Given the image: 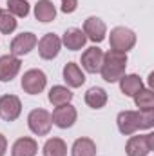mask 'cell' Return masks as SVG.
<instances>
[{"label":"cell","mask_w":154,"mask_h":156,"mask_svg":"<svg viewBox=\"0 0 154 156\" xmlns=\"http://www.w3.org/2000/svg\"><path fill=\"white\" fill-rule=\"evenodd\" d=\"M118 131L123 136H132L136 131H145L154 127V109H145V111H121L118 118Z\"/></svg>","instance_id":"cell-1"},{"label":"cell","mask_w":154,"mask_h":156,"mask_svg":"<svg viewBox=\"0 0 154 156\" xmlns=\"http://www.w3.org/2000/svg\"><path fill=\"white\" fill-rule=\"evenodd\" d=\"M127 69V53H120L109 49L107 53H103V62L100 67V75L105 82L114 83L125 75Z\"/></svg>","instance_id":"cell-2"},{"label":"cell","mask_w":154,"mask_h":156,"mask_svg":"<svg viewBox=\"0 0 154 156\" xmlns=\"http://www.w3.org/2000/svg\"><path fill=\"white\" fill-rule=\"evenodd\" d=\"M109 44L113 51H120V53H129L134 45H136V33L129 27L118 26L114 29H111L109 35Z\"/></svg>","instance_id":"cell-3"},{"label":"cell","mask_w":154,"mask_h":156,"mask_svg":"<svg viewBox=\"0 0 154 156\" xmlns=\"http://www.w3.org/2000/svg\"><path fill=\"white\" fill-rule=\"evenodd\" d=\"M154 149V134H140V136H131L127 145H125V154L127 156H149Z\"/></svg>","instance_id":"cell-4"},{"label":"cell","mask_w":154,"mask_h":156,"mask_svg":"<svg viewBox=\"0 0 154 156\" xmlns=\"http://www.w3.org/2000/svg\"><path fill=\"white\" fill-rule=\"evenodd\" d=\"M27 125L31 129L33 134L37 136H45L49 134L51 127H53V120H51V113L45 109H33L27 116Z\"/></svg>","instance_id":"cell-5"},{"label":"cell","mask_w":154,"mask_h":156,"mask_svg":"<svg viewBox=\"0 0 154 156\" xmlns=\"http://www.w3.org/2000/svg\"><path fill=\"white\" fill-rule=\"evenodd\" d=\"M20 85L27 94H40L47 85V76L42 69H29L24 73Z\"/></svg>","instance_id":"cell-6"},{"label":"cell","mask_w":154,"mask_h":156,"mask_svg":"<svg viewBox=\"0 0 154 156\" xmlns=\"http://www.w3.org/2000/svg\"><path fill=\"white\" fill-rule=\"evenodd\" d=\"M38 44V38L35 33H20L16 35L15 38L11 40V45H9V53L13 56H24L27 53H31Z\"/></svg>","instance_id":"cell-7"},{"label":"cell","mask_w":154,"mask_h":156,"mask_svg":"<svg viewBox=\"0 0 154 156\" xmlns=\"http://www.w3.org/2000/svg\"><path fill=\"white\" fill-rule=\"evenodd\" d=\"M76 118H78L76 107L71 105V104H64V105L54 107V111H53V115H51L53 123H54L56 127H60V129H69V127H73L75 122H76Z\"/></svg>","instance_id":"cell-8"},{"label":"cell","mask_w":154,"mask_h":156,"mask_svg":"<svg viewBox=\"0 0 154 156\" xmlns=\"http://www.w3.org/2000/svg\"><path fill=\"white\" fill-rule=\"evenodd\" d=\"M22 113V102L16 94L0 96V116L5 122H15Z\"/></svg>","instance_id":"cell-9"},{"label":"cell","mask_w":154,"mask_h":156,"mask_svg":"<svg viewBox=\"0 0 154 156\" xmlns=\"http://www.w3.org/2000/svg\"><path fill=\"white\" fill-rule=\"evenodd\" d=\"M82 31H83V35L87 37V40H91V42H94V44H100V42L105 40L107 26H105V22H103L102 18H98V16H89V18H85Z\"/></svg>","instance_id":"cell-10"},{"label":"cell","mask_w":154,"mask_h":156,"mask_svg":"<svg viewBox=\"0 0 154 156\" xmlns=\"http://www.w3.org/2000/svg\"><path fill=\"white\" fill-rule=\"evenodd\" d=\"M37 45H38L40 58H44V60H53V58L58 56V53H60V49H62V40L58 38L54 33H47V35H44V37L38 40Z\"/></svg>","instance_id":"cell-11"},{"label":"cell","mask_w":154,"mask_h":156,"mask_svg":"<svg viewBox=\"0 0 154 156\" xmlns=\"http://www.w3.org/2000/svg\"><path fill=\"white\" fill-rule=\"evenodd\" d=\"M102 62H103V51L96 45H93V47H89L82 53V67L91 75L100 73Z\"/></svg>","instance_id":"cell-12"},{"label":"cell","mask_w":154,"mask_h":156,"mask_svg":"<svg viewBox=\"0 0 154 156\" xmlns=\"http://www.w3.org/2000/svg\"><path fill=\"white\" fill-rule=\"evenodd\" d=\"M22 62L18 56L9 55H2L0 56V82H11L13 78L20 73Z\"/></svg>","instance_id":"cell-13"},{"label":"cell","mask_w":154,"mask_h":156,"mask_svg":"<svg viewBox=\"0 0 154 156\" xmlns=\"http://www.w3.org/2000/svg\"><path fill=\"white\" fill-rule=\"evenodd\" d=\"M37 153H38V144L29 136L18 138L11 147V156H37Z\"/></svg>","instance_id":"cell-14"},{"label":"cell","mask_w":154,"mask_h":156,"mask_svg":"<svg viewBox=\"0 0 154 156\" xmlns=\"http://www.w3.org/2000/svg\"><path fill=\"white\" fill-rule=\"evenodd\" d=\"M62 75H64V80L69 87H82L85 83V75L80 69V66L75 64V62L65 64L64 69H62Z\"/></svg>","instance_id":"cell-15"},{"label":"cell","mask_w":154,"mask_h":156,"mask_svg":"<svg viewBox=\"0 0 154 156\" xmlns=\"http://www.w3.org/2000/svg\"><path fill=\"white\" fill-rule=\"evenodd\" d=\"M60 40H62V44H64L67 49H71V51H78V49H82V47L85 45L87 37L83 35L82 29H78V27H71V29H67V31L64 33V37H62Z\"/></svg>","instance_id":"cell-16"},{"label":"cell","mask_w":154,"mask_h":156,"mask_svg":"<svg viewBox=\"0 0 154 156\" xmlns=\"http://www.w3.org/2000/svg\"><path fill=\"white\" fill-rule=\"evenodd\" d=\"M73 96H75V94H73L71 89L65 87V85H53V87L49 89V94H47L49 102H51L54 107L64 105V104H71Z\"/></svg>","instance_id":"cell-17"},{"label":"cell","mask_w":154,"mask_h":156,"mask_svg":"<svg viewBox=\"0 0 154 156\" xmlns=\"http://www.w3.org/2000/svg\"><path fill=\"white\" fill-rule=\"evenodd\" d=\"M54 16H56V7L51 0H38L35 4V18L38 22H44V24L53 22Z\"/></svg>","instance_id":"cell-18"},{"label":"cell","mask_w":154,"mask_h":156,"mask_svg":"<svg viewBox=\"0 0 154 156\" xmlns=\"http://www.w3.org/2000/svg\"><path fill=\"white\" fill-rule=\"evenodd\" d=\"M118 82H120V91L125 96H134L143 87V82L138 75H123Z\"/></svg>","instance_id":"cell-19"},{"label":"cell","mask_w":154,"mask_h":156,"mask_svg":"<svg viewBox=\"0 0 154 156\" xmlns=\"http://www.w3.org/2000/svg\"><path fill=\"white\" fill-rule=\"evenodd\" d=\"M107 91L103 87H91L87 93H85V104L91 107V109H102L105 104H107Z\"/></svg>","instance_id":"cell-20"},{"label":"cell","mask_w":154,"mask_h":156,"mask_svg":"<svg viewBox=\"0 0 154 156\" xmlns=\"http://www.w3.org/2000/svg\"><path fill=\"white\" fill-rule=\"evenodd\" d=\"M71 156H96V144L85 136L76 138L71 147Z\"/></svg>","instance_id":"cell-21"},{"label":"cell","mask_w":154,"mask_h":156,"mask_svg":"<svg viewBox=\"0 0 154 156\" xmlns=\"http://www.w3.org/2000/svg\"><path fill=\"white\" fill-rule=\"evenodd\" d=\"M44 156H67V144L62 138H49L42 149Z\"/></svg>","instance_id":"cell-22"},{"label":"cell","mask_w":154,"mask_h":156,"mask_svg":"<svg viewBox=\"0 0 154 156\" xmlns=\"http://www.w3.org/2000/svg\"><path fill=\"white\" fill-rule=\"evenodd\" d=\"M134 104L140 111H145V109H154V93L151 87H142L134 96Z\"/></svg>","instance_id":"cell-23"},{"label":"cell","mask_w":154,"mask_h":156,"mask_svg":"<svg viewBox=\"0 0 154 156\" xmlns=\"http://www.w3.org/2000/svg\"><path fill=\"white\" fill-rule=\"evenodd\" d=\"M7 11L13 16L26 18L29 15V4L27 0H7Z\"/></svg>","instance_id":"cell-24"},{"label":"cell","mask_w":154,"mask_h":156,"mask_svg":"<svg viewBox=\"0 0 154 156\" xmlns=\"http://www.w3.org/2000/svg\"><path fill=\"white\" fill-rule=\"evenodd\" d=\"M16 16H13L9 11H2L0 13V33L4 35H11L16 29Z\"/></svg>","instance_id":"cell-25"},{"label":"cell","mask_w":154,"mask_h":156,"mask_svg":"<svg viewBox=\"0 0 154 156\" xmlns=\"http://www.w3.org/2000/svg\"><path fill=\"white\" fill-rule=\"evenodd\" d=\"M78 7V0H62V11L67 13H75Z\"/></svg>","instance_id":"cell-26"},{"label":"cell","mask_w":154,"mask_h":156,"mask_svg":"<svg viewBox=\"0 0 154 156\" xmlns=\"http://www.w3.org/2000/svg\"><path fill=\"white\" fill-rule=\"evenodd\" d=\"M5 151H7V138L0 134V156H5Z\"/></svg>","instance_id":"cell-27"},{"label":"cell","mask_w":154,"mask_h":156,"mask_svg":"<svg viewBox=\"0 0 154 156\" xmlns=\"http://www.w3.org/2000/svg\"><path fill=\"white\" fill-rule=\"evenodd\" d=\"M0 13H2V9H0Z\"/></svg>","instance_id":"cell-28"}]
</instances>
